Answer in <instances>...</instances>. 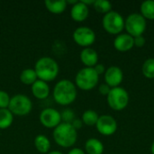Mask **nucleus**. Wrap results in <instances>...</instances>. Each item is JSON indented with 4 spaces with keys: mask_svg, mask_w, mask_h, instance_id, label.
<instances>
[{
    "mask_svg": "<svg viewBox=\"0 0 154 154\" xmlns=\"http://www.w3.org/2000/svg\"><path fill=\"white\" fill-rule=\"evenodd\" d=\"M53 98L60 106H69L77 98L75 84L69 79L60 80L53 88Z\"/></svg>",
    "mask_w": 154,
    "mask_h": 154,
    "instance_id": "1",
    "label": "nucleus"
},
{
    "mask_svg": "<svg viewBox=\"0 0 154 154\" xmlns=\"http://www.w3.org/2000/svg\"><path fill=\"white\" fill-rule=\"evenodd\" d=\"M59 65L55 60L50 57L40 58L34 66L37 78L44 82L54 80L59 75Z\"/></svg>",
    "mask_w": 154,
    "mask_h": 154,
    "instance_id": "2",
    "label": "nucleus"
},
{
    "mask_svg": "<svg viewBox=\"0 0 154 154\" xmlns=\"http://www.w3.org/2000/svg\"><path fill=\"white\" fill-rule=\"evenodd\" d=\"M55 143L62 148L72 147L78 139V132L71 124L61 123L53 130Z\"/></svg>",
    "mask_w": 154,
    "mask_h": 154,
    "instance_id": "3",
    "label": "nucleus"
},
{
    "mask_svg": "<svg viewBox=\"0 0 154 154\" xmlns=\"http://www.w3.org/2000/svg\"><path fill=\"white\" fill-rule=\"evenodd\" d=\"M99 76L95 71L94 68H83L76 75L75 82L76 86L85 91H88L97 87L98 83Z\"/></svg>",
    "mask_w": 154,
    "mask_h": 154,
    "instance_id": "4",
    "label": "nucleus"
},
{
    "mask_svg": "<svg viewBox=\"0 0 154 154\" xmlns=\"http://www.w3.org/2000/svg\"><path fill=\"white\" fill-rule=\"evenodd\" d=\"M147 27L146 19L138 13L131 14L125 20V28L127 31V33L132 37H137L143 34Z\"/></svg>",
    "mask_w": 154,
    "mask_h": 154,
    "instance_id": "5",
    "label": "nucleus"
},
{
    "mask_svg": "<svg viewBox=\"0 0 154 154\" xmlns=\"http://www.w3.org/2000/svg\"><path fill=\"white\" fill-rule=\"evenodd\" d=\"M102 25L110 34H119L125 29V19L116 11H110L102 19Z\"/></svg>",
    "mask_w": 154,
    "mask_h": 154,
    "instance_id": "6",
    "label": "nucleus"
},
{
    "mask_svg": "<svg viewBox=\"0 0 154 154\" xmlns=\"http://www.w3.org/2000/svg\"><path fill=\"white\" fill-rule=\"evenodd\" d=\"M8 109L14 116H23L28 115L32 111V103L27 96L17 94L11 97Z\"/></svg>",
    "mask_w": 154,
    "mask_h": 154,
    "instance_id": "7",
    "label": "nucleus"
},
{
    "mask_svg": "<svg viewBox=\"0 0 154 154\" xmlns=\"http://www.w3.org/2000/svg\"><path fill=\"white\" fill-rule=\"evenodd\" d=\"M106 97L108 106L116 111L124 110L129 103L128 92L121 87L111 88L109 94Z\"/></svg>",
    "mask_w": 154,
    "mask_h": 154,
    "instance_id": "8",
    "label": "nucleus"
},
{
    "mask_svg": "<svg viewBox=\"0 0 154 154\" xmlns=\"http://www.w3.org/2000/svg\"><path fill=\"white\" fill-rule=\"evenodd\" d=\"M73 40L74 42L84 48H89L95 41H96V33L95 32L87 26H80L78 27L73 32Z\"/></svg>",
    "mask_w": 154,
    "mask_h": 154,
    "instance_id": "9",
    "label": "nucleus"
},
{
    "mask_svg": "<svg viewBox=\"0 0 154 154\" xmlns=\"http://www.w3.org/2000/svg\"><path fill=\"white\" fill-rule=\"evenodd\" d=\"M40 122L46 128H56L61 124V115L54 108H45L40 114Z\"/></svg>",
    "mask_w": 154,
    "mask_h": 154,
    "instance_id": "10",
    "label": "nucleus"
},
{
    "mask_svg": "<svg viewBox=\"0 0 154 154\" xmlns=\"http://www.w3.org/2000/svg\"><path fill=\"white\" fill-rule=\"evenodd\" d=\"M96 127L99 134L102 135L109 136L116 132L117 123L113 116L109 115H103L99 116Z\"/></svg>",
    "mask_w": 154,
    "mask_h": 154,
    "instance_id": "11",
    "label": "nucleus"
},
{
    "mask_svg": "<svg viewBox=\"0 0 154 154\" xmlns=\"http://www.w3.org/2000/svg\"><path fill=\"white\" fill-rule=\"evenodd\" d=\"M124 79V74L122 69L116 66H111L105 72V80L106 84L108 85L111 88L119 87Z\"/></svg>",
    "mask_w": 154,
    "mask_h": 154,
    "instance_id": "12",
    "label": "nucleus"
},
{
    "mask_svg": "<svg viewBox=\"0 0 154 154\" xmlns=\"http://www.w3.org/2000/svg\"><path fill=\"white\" fill-rule=\"evenodd\" d=\"M134 46V37L129 35L128 33L118 34L114 41V47L116 50L121 52H125L133 49Z\"/></svg>",
    "mask_w": 154,
    "mask_h": 154,
    "instance_id": "13",
    "label": "nucleus"
},
{
    "mask_svg": "<svg viewBox=\"0 0 154 154\" xmlns=\"http://www.w3.org/2000/svg\"><path fill=\"white\" fill-rule=\"evenodd\" d=\"M89 9L88 6L83 4L81 1H79L77 4L72 5L70 10V16L75 22H83L88 17Z\"/></svg>",
    "mask_w": 154,
    "mask_h": 154,
    "instance_id": "14",
    "label": "nucleus"
},
{
    "mask_svg": "<svg viewBox=\"0 0 154 154\" xmlns=\"http://www.w3.org/2000/svg\"><path fill=\"white\" fill-rule=\"evenodd\" d=\"M80 60L87 68H94L98 61V54L92 48H85L80 52Z\"/></svg>",
    "mask_w": 154,
    "mask_h": 154,
    "instance_id": "15",
    "label": "nucleus"
},
{
    "mask_svg": "<svg viewBox=\"0 0 154 154\" xmlns=\"http://www.w3.org/2000/svg\"><path fill=\"white\" fill-rule=\"evenodd\" d=\"M32 93L34 97L40 100L46 99L50 95V87L47 82L37 79L32 85Z\"/></svg>",
    "mask_w": 154,
    "mask_h": 154,
    "instance_id": "16",
    "label": "nucleus"
},
{
    "mask_svg": "<svg viewBox=\"0 0 154 154\" xmlns=\"http://www.w3.org/2000/svg\"><path fill=\"white\" fill-rule=\"evenodd\" d=\"M85 150L88 154H103L104 145L98 139L90 138L85 143Z\"/></svg>",
    "mask_w": 154,
    "mask_h": 154,
    "instance_id": "17",
    "label": "nucleus"
},
{
    "mask_svg": "<svg viewBox=\"0 0 154 154\" xmlns=\"http://www.w3.org/2000/svg\"><path fill=\"white\" fill-rule=\"evenodd\" d=\"M34 146L40 153L47 154L51 149V142L44 134H39L34 139Z\"/></svg>",
    "mask_w": 154,
    "mask_h": 154,
    "instance_id": "18",
    "label": "nucleus"
},
{
    "mask_svg": "<svg viewBox=\"0 0 154 154\" xmlns=\"http://www.w3.org/2000/svg\"><path fill=\"white\" fill-rule=\"evenodd\" d=\"M45 6L49 12L55 14H60L66 10L67 2H66V0H59V1L46 0Z\"/></svg>",
    "mask_w": 154,
    "mask_h": 154,
    "instance_id": "19",
    "label": "nucleus"
},
{
    "mask_svg": "<svg viewBox=\"0 0 154 154\" xmlns=\"http://www.w3.org/2000/svg\"><path fill=\"white\" fill-rule=\"evenodd\" d=\"M14 121V115L8 108L0 109V129H7L10 127Z\"/></svg>",
    "mask_w": 154,
    "mask_h": 154,
    "instance_id": "20",
    "label": "nucleus"
},
{
    "mask_svg": "<svg viewBox=\"0 0 154 154\" xmlns=\"http://www.w3.org/2000/svg\"><path fill=\"white\" fill-rule=\"evenodd\" d=\"M38 79L34 69H25L20 74V80L24 85H32Z\"/></svg>",
    "mask_w": 154,
    "mask_h": 154,
    "instance_id": "21",
    "label": "nucleus"
},
{
    "mask_svg": "<svg viewBox=\"0 0 154 154\" xmlns=\"http://www.w3.org/2000/svg\"><path fill=\"white\" fill-rule=\"evenodd\" d=\"M141 14L148 20H154V1H144L141 5Z\"/></svg>",
    "mask_w": 154,
    "mask_h": 154,
    "instance_id": "22",
    "label": "nucleus"
},
{
    "mask_svg": "<svg viewBox=\"0 0 154 154\" xmlns=\"http://www.w3.org/2000/svg\"><path fill=\"white\" fill-rule=\"evenodd\" d=\"M99 118L98 114L94 110H87L82 115V122L86 125L93 126L96 125Z\"/></svg>",
    "mask_w": 154,
    "mask_h": 154,
    "instance_id": "23",
    "label": "nucleus"
},
{
    "mask_svg": "<svg viewBox=\"0 0 154 154\" xmlns=\"http://www.w3.org/2000/svg\"><path fill=\"white\" fill-rule=\"evenodd\" d=\"M142 71L145 78L154 79V58H149L143 62Z\"/></svg>",
    "mask_w": 154,
    "mask_h": 154,
    "instance_id": "24",
    "label": "nucleus"
},
{
    "mask_svg": "<svg viewBox=\"0 0 154 154\" xmlns=\"http://www.w3.org/2000/svg\"><path fill=\"white\" fill-rule=\"evenodd\" d=\"M94 8L96 11L101 14H107L112 11V4L106 0H96L94 2Z\"/></svg>",
    "mask_w": 154,
    "mask_h": 154,
    "instance_id": "25",
    "label": "nucleus"
},
{
    "mask_svg": "<svg viewBox=\"0 0 154 154\" xmlns=\"http://www.w3.org/2000/svg\"><path fill=\"white\" fill-rule=\"evenodd\" d=\"M60 115L61 121H63V123L71 124L75 120V114L70 109H65L64 111H62V113H60Z\"/></svg>",
    "mask_w": 154,
    "mask_h": 154,
    "instance_id": "26",
    "label": "nucleus"
},
{
    "mask_svg": "<svg viewBox=\"0 0 154 154\" xmlns=\"http://www.w3.org/2000/svg\"><path fill=\"white\" fill-rule=\"evenodd\" d=\"M10 99L11 97H9L7 92L4 90H0V109L8 108Z\"/></svg>",
    "mask_w": 154,
    "mask_h": 154,
    "instance_id": "27",
    "label": "nucleus"
},
{
    "mask_svg": "<svg viewBox=\"0 0 154 154\" xmlns=\"http://www.w3.org/2000/svg\"><path fill=\"white\" fill-rule=\"evenodd\" d=\"M134 46L139 47V48L143 47L144 44H145V42H146V40H145V38L143 35L134 37Z\"/></svg>",
    "mask_w": 154,
    "mask_h": 154,
    "instance_id": "28",
    "label": "nucleus"
},
{
    "mask_svg": "<svg viewBox=\"0 0 154 154\" xmlns=\"http://www.w3.org/2000/svg\"><path fill=\"white\" fill-rule=\"evenodd\" d=\"M110 90H111V88H110L108 85H106V84H102V85H100L99 88H98L99 93H100L101 95H103V96H107V95L109 94Z\"/></svg>",
    "mask_w": 154,
    "mask_h": 154,
    "instance_id": "29",
    "label": "nucleus"
},
{
    "mask_svg": "<svg viewBox=\"0 0 154 154\" xmlns=\"http://www.w3.org/2000/svg\"><path fill=\"white\" fill-rule=\"evenodd\" d=\"M94 69H95V71L97 73V75L99 76V75H102V74H104L105 72H106V69H105V66L103 65V64H97L95 67H94Z\"/></svg>",
    "mask_w": 154,
    "mask_h": 154,
    "instance_id": "30",
    "label": "nucleus"
},
{
    "mask_svg": "<svg viewBox=\"0 0 154 154\" xmlns=\"http://www.w3.org/2000/svg\"><path fill=\"white\" fill-rule=\"evenodd\" d=\"M71 125H72V126H73L76 130H78V129H79V128H81V127H82L83 122H82V120L75 119V120L71 123Z\"/></svg>",
    "mask_w": 154,
    "mask_h": 154,
    "instance_id": "31",
    "label": "nucleus"
},
{
    "mask_svg": "<svg viewBox=\"0 0 154 154\" xmlns=\"http://www.w3.org/2000/svg\"><path fill=\"white\" fill-rule=\"evenodd\" d=\"M68 154H86L85 153V152L83 151V150H81V149H79V148H73V149H71Z\"/></svg>",
    "mask_w": 154,
    "mask_h": 154,
    "instance_id": "32",
    "label": "nucleus"
},
{
    "mask_svg": "<svg viewBox=\"0 0 154 154\" xmlns=\"http://www.w3.org/2000/svg\"><path fill=\"white\" fill-rule=\"evenodd\" d=\"M81 2H82L83 4H85L86 5L88 6V5H94V2H95V1H94V0H90V1H89V0H82Z\"/></svg>",
    "mask_w": 154,
    "mask_h": 154,
    "instance_id": "33",
    "label": "nucleus"
},
{
    "mask_svg": "<svg viewBox=\"0 0 154 154\" xmlns=\"http://www.w3.org/2000/svg\"><path fill=\"white\" fill-rule=\"evenodd\" d=\"M47 154H63L60 152H58V151H52V152H49Z\"/></svg>",
    "mask_w": 154,
    "mask_h": 154,
    "instance_id": "34",
    "label": "nucleus"
},
{
    "mask_svg": "<svg viewBox=\"0 0 154 154\" xmlns=\"http://www.w3.org/2000/svg\"><path fill=\"white\" fill-rule=\"evenodd\" d=\"M151 152H152V153L154 154V142L152 143V147H151Z\"/></svg>",
    "mask_w": 154,
    "mask_h": 154,
    "instance_id": "35",
    "label": "nucleus"
}]
</instances>
